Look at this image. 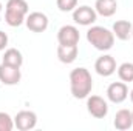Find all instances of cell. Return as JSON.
<instances>
[{"label":"cell","instance_id":"1","mask_svg":"<svg viewBox=\"0 0 133 131\" xmlns=\"http://www.w3.org/2000/svg\"><path fill=\"white\" fill-rule=\"evenodd\" d=\"M93 90V77L84 66L74 68L70 72V91L74 99H87Z\"/></svg>","mask_w":133,"mask_h":131},{"label":"cell","instance_id":"2","mask_svg":"<svg viewBox=\"0 0 133 131\" xmlns=\"http://www.w3.org/2000/svg\"><path fill=\"white\" fill-rule=\"evenodd\" d=\"M115 39H116V37H115L113 31H110V30H107V28H104V26L95 25V26H91V28L87 31V42H88L93 48H96L98 51H102V53L110 51V49L113 48Z\"/></svg>","mask_w":133,"mask_h":131},{"label":"cell","instance_id":"3","mask_svg":"<svg viewBox=\"0 0 133 131\" xmlns=\"http://www.w3.org/2000/svg\"><path fill=\"white\" fill-rule=\"evenodd\" d=\"M28 12H30V6L26 0H8L5 6V22L9 26L17 28L25 23Z\"/></svg>","mask_w":133,"mask_h":131},{"label":"cell","instance_id":"4","mask_svg":"<svg viewBox=\"0 0 133 131\" xmlns=\"http://www.w3.org/2000/svg\"><path fill=\"white\" fill-rule=\"evenodd\" d=\"M98 19V12L95 11V8L88 6V5H82V6H76V9L73 11V20L76 25L81 26H91Z\"/></svg>","mask_w":133,"mask_h":131},{"label":"cell","instance_id":"5","mask_svg":"<svg viewBox=\"0 0 133 131\" xmlns=\"http://www.w3.org/2000/svg\"><path fill=\"white\" fill-rule=\"evenodd\" d=\"M87 111L95 119H104L108 114V103L101 96H88L87 97Z\"/></svg>","mask_w":133,"mask_h":131},{"label":"cell","instance_id":"6","mask_svg":"<svg viewBox=\"0 0 133 131\" xmlns=\"http://www.w3.org/2000/svg\"><path fill=\"white\" fill-rule=\"evenodd\" d=\"M25 25L33 33H43V31H46L50 20H48L46 14H43L40 11H33V12H28L26 19H25Z\"/></svg>","mask_w":133,"mask_h":131},{"label":"cell","instance_id":"7","mask_svg":"<svg viewBox=\"0 0 133 131\" xmlns=\"http://www.w3.org/2000/svg\"><path fill=\"white\" fill-rule=\"evenodd\" d=\"M37 125V114L30 110H22L14 117V127L20 131H30Z\"/></svg>","mask_w":133,"mask_h":131},{"label":"cell","instance_id":"8","mask_svg":"<svg viewBox=\"0 0 133 131\" xmlns=\"http://www.w3.org/2000/svg\"><path fill=\"white\" fill-rule=\"evenodd\" d=\"M116 69H118L116 60L110 54H102L101 57L96 59V62H95V71L99 76H102V77H110L111 74L116 72Z\"/></svg>","mask_w":133,"mask_h":131},{"label":"cell","instance_id":"9","mask_svg":"<svg viewBox=\"0 0 133 131\" xmlns=\"http://www.w3.org/2000/svg\"><path fill=\"white\" fill-rule=\"evenodd\" d=\"M129 97V86L125 82H113L107 88V99L111 103H122Z\"/></svg>","mask_w":133,"mask_h":131},{"label":"cell","instance_id":"10","mask_svg":"<svg viewBox=\"0 0 133 131\" xmlns=\"http://www.w3.org/2000/svg\"><path fill=\"white\" fill-rule=\"evenodd\" d=\"M22 72L19 66H11L6 63H0V82L8 86H14L20 82Z\"/></svg>","mask_w":133,"mask_h":131},{"label":"cell","instance_id":"11","mask_svg":"<svg viewBox=\"0 0 133 131\" xmlns=\"http://www.w3.org/2000/svg\"><path fill=\"white\" fill-rule=\"evenodd\" d=\"M81 40L79 30L74 25H64L57 31V42L59 45H77Z\"/></svg>","mask_w":133,"mask_h":131},{"label":"cell","instance_id":"12","mask_svg":"<svg viewBox=\"0 0 133 131\" xmlns=\"http://www.w3.org/2000/svg\"><path fill=\"white\" fill-rule=\"evenodd\" d=\"M113 125L115 128L119 131H125V130H130L133 127V116H132V111L130 110H119L116 114H115V120H113Z\"/></svg>","mask_w":133,"mask_h":131},{"label":"cell","instance_id":"13","mask_svg":"<svg viewBox=\"0 0 133 131\" xmlns=\"http://www.w3.org/2000/svg\"><path fill=\"white\" fill-rule=\"evenodd\" d=\"M77 54H79L77 45H59L57 46V59L65 65L73 63L77 59Z\"/></svg>","mask_w":133,"mask_h":131},{"label":"cell","instance_id":"14","mask_svg":"<svg viewBox=\"0 0 133 131\" xmlns=\"http://www.w3.org/2000/svg\"><path fill=\"white\" fill-rule=\"evenodd\" d=\"M111 31H113V34H115L116 39L125 42V40H129V39L132 37L133 25L129 22V20H116V22L113 23Z\"/></svg>","mask_w":133,"mask_h":131},{"label":"cell","instance_id":"15","mask_svg":"<svg viewBox=\"0 0 133 131\" xmlns=\"http://www.w3.org/2000/svg\"><path fill=\"white\" fill-rule=\"evenodd\" d=\"M95 11L98 12V16L111 17L118 11V2L116 0H96L95 2Z\"/></svg>","mask_w":133,"mask_h":131},{"label":"cell","instance_id":"16","mask_svg":"<svg viewBox=\"0 0 133 131\" xmlns=\"http://www.w3.org/2000/svg\"><path fill=\"white\" fill-rule=\"evenodd\" d=\"M2 63H6V65H11V66H19L20 68V66L23 65V56H22V53L17 48H8L3 53Z\"/></svg>","mask_w":133,"mask_h":131},{"label":"cell","instance_id":"17","mask_svg":"<svg viewBox=\"0 0 133 131\" xmlns=\"http://www.w3.org/2000/svg\"><path fill=\"white\" fill-rule=\"evenodd\" d=\"M118 77L125 82V83H130L133 82V63L132 62H124L118 66Z\"/></svg>","mask_w":133,"mask_h":131},{"label":"cell","instance_id":"18","mask_svg":"<svg viewBox=\"0 0 133 131\" xmlns=\"http://www.w3.org/2000/svg\"><path fill=\"white\" fill-rule=\"evenodd\" d=\"M14 128V119L5 113V111H0V131H11Z\"/></svg>","mask_w":133,"mask_h":131},{"label":"cell","instance_id":"19","mask_svg":"<svg viewBox=\"0 0 133 131\" xmlns=\"http://www.w3.org/2000/svg\"><path fill=\"white\" fill-rule=\"evenodd\" d=\"M77 2L79 0H56V5L62 12H73L77 6Z\"/></svg>","mask_w":133,"mask_h":131},{"label":"cell","instance_id":"20","mask_svg":"<svg viewBox=\"0 0 133 131\" xmlns=\"http://www.w3.org/2000/svg\"><path fill=\"white\" fill-rule=\"evenodd\" d=\"M6 46H8V35L6 33L0 31V51H3Z\"/></svg>","mask_w":133,"mask_h":131},{"label":"cell","instance_id":"21","mask_svg":"<svg viewBox=\"0 0 133 131\" xmlns=\"http://www.w3.org/2000/svg\"><path fill=\"white\" fill-rule=\"evenodd\" d=\"M2 9H3V5L0 3V20H2Z\"/></svg>","mask_w":133,"mask_h":131},{"label":"cell","instance_id":"22","mask_svg":"<svg viewBox=\"0 0 133 131\" xmlns=\"http://www.w3.org/2000/svg\"><path fill=\"white\" fill-rule=\"evenodd\" d=\"M130 100H132V103H133V90L130 91Z\"/></svg>","mask_w":133,"mask_h":131},{"label":"cell","instance_id":"23","mask_svg":"<svg viewBox=\"0 0 133 131\" xmlns=\"http://www.w3.org/2000/svg\"><path fill=\"white\" fill-rule=\"evenodd\" d=\"M132 116H133V111H132Z\"/></svg>","mask_w":133,"mask_h":131}]
</instances>
